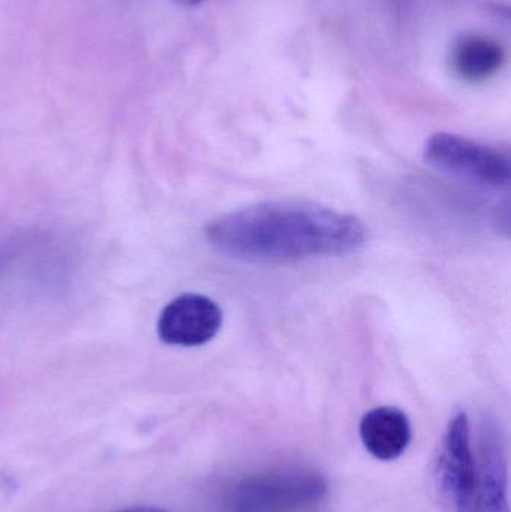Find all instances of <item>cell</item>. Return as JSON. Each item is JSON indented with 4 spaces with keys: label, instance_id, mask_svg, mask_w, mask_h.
<instances>
[{
    "label": "cell",
    "instance_id": "9",
    "mask_svg": "<svg viewBox=\"0 0 511 512\" xmlns=\"http://www.w3.org/2000/svg\"><path fill=\"white\" fill-rule=\"evenodd\" d=\"M117 512H167L161 510V508L156 507H134V508H126V510L117 511Z\"/></svg>",
    "mask_w": 511,
    "mask_h": 512
},
{
    "label": "cell",
    "instance_id": "1",
    "mask_svg": "<svg viewBox=\"0 0 511 512\" xmlns=\"http://www.w3.org/2000/svg\"><path fill=\"white\" fill-rule=\"evenodd\" d=\"M206 239L233 258L291 262L359 251L365 225L356 216L311 203L258 204L210 222Z\"/></svg>",
    "mask_w": 511,
    "mask_h": 512
},
{
    "label": "cell",
    "instance_id": "10",
    "mask_svg": "<svg viewBox=\"0 0 511 512\" xmlns=\"http://www.w3.org/2000/svg\"><path fill=\"white\" fill-rule=\"evenodd\" d=\"M179 2L185 3V5L195 6L200 5V3L206 2V0H179Z\"/></svg>",
    "mask_w": 511,
    "mask_h": 512
},
{
    "label": "cell",
    "instance_id": "2",
    "mask_svg": "<svg viewBox=\"0 0 511 512\" xmlns=\"http://www.w3.org/2000/svg\"><path fill=\"white\" fill-rule=\"evenodd\" d=\"M326 477L306 469H279L245 478L227 498L228 512H303L326 498Z\"/></svg>",
    "mask_w": 511,
    "mask_h": 512
},
{
    "label": "cell",
    "instance_id": "7",
    "mask_svg": "<svg viewBox=\"0 0 511 512\" xmlns=\"http://www.w3.org/2000/svg\"><path fill=\"white\" fill-rule=\"evenodd\" d=\"M359 432L365 450L381 462H393L404 456L413 439L407 414L395 406H380L366 412Z\"/></svg>",
    "mask_w": 511,
    "mask_h": 512
},
{
    "label": "cell",
    "instance_id": "8",
    "mask_svg": "<svg viewBox=\"0 0 511 512\" xmlns=\"http://www.w3.org/2000/svg\"><path fill=\"white\" fill-rule=\"evenodd\" d=\"M506 63V50L500 42L485 35L458 39L452 51L453 71L468 83H482L494 77Z\"/></svg>",
    "mask_w": 511,
    "mask_h": 512
},
{
    "label": "cell",
    "instance_id": "5",
    "mask_svg": "<svg viewBox=\"0 0 511 512\" xmlns=\"http://www.w3.org/2000/svg\"><path fill=\"white\" fill-rule=\"evenodd\" d=\"M224 315L212 298L183 294L164 307L158 321V334L168 345L194 348L215 339Z\"/></svg>",
    "mask_w": 511,
    "mask_h": 512
},
{
    "label": "cell",
    "instance_id": "3",
    "mask_svg": "<svg viewBox=\"0 0 511 512\" xmlns=\"http://www.w3.org/2000/svg\"><path fill=\"white\" fill-rule=\"evenodd\" d=\"M477 454L464 411L450 418L431 465L435 501L444 512H471L477 489Z\"/></svg>",
    "mask_w": 511,
    "mask_h": 512
},
{
    "label": "cell",
    "instance_id": "6",
    "mask_svg": "<svg viewBox=\"0 0 511 512\" xmlns=\"http://www.w3.org/2000/svg\"><path fill=\"white\" fill-rule=\"evenodd\" d=\"M477 489L471 512H510L509 460L498 427L486 423L477 454Z\"/></svg>",
    "mask_w": 511,
    "mask_h": 512
},
{
    "label": "cell",
    "instance_id": "4",
    "mask_svg": "<svg viewBox=\"0 0 511 512\" xmlns=\"http://www.w3.org/2000/svg\"><path fill=\"white\" fill-rule=\"evenodd\" d=\"M423 156L432 167L480 185L489 188H507L510 185L509 156L470 138L438 132L426 141Z\"/></svg>",
    "mask_w": 511,
    "mask_h": 512
}]
</instances>
